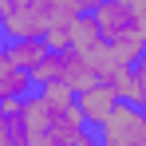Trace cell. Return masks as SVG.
Segmentation results:
<instances>
[{"mask_svg":"<svg viewBox=\"0 0 146 146\" xmlns=\"http://www.w3.org/2000/svg\"><path fill=\"white\" fill-rule=\"evenodd\" d=\"M122 4H146V0H122Z\"/></svg>","mask_w":146,"mask_h":146,"instance_id":"cell-10","label":"cell"},{"mask_svg":"<svg viewBox=\"0 0 146 146\" xmlns=\"http://www.w3.org/2000/svg\"><path fill=\"white\" fill-rule=\"evenodd\" d=\"M91 16H95V24H99L103 44L115 51L122 63L134 67L146 55V36L138 32V20H134V8L130 4H122V0H99L95 8H91Z\"/></svg>","mask_w":146,"mask_h":146,"instance_id":"cell-2","label":"cell"},{"mask_svg":"<svg viewBox=\"0 0 146 146\" xmlns=\"http://www.w3.org/2000/svg\"><path fill=\"white\" fill-rule=\"evenodd\" d=\"M83 4H87V8H95V4H99V0H83Z\"/></svg>","mask_w":146,"mask_h":146,"instance_id":"cell-11","label":"cell"},{"mask_svg":"<svg viewBox=\"0 0 146 146\" xmlns=\"http://www.w3.org/2000/svg\"><path fill=\"white\" fill-rule=\"evenodd\" d=\"M99 44H103V36H99V24H95V16H91V8H87V12H79V20L71 24V48L91 51Z\"/></svg>","mask_w":146,"mask_h":146,"instance_id":"cell-8","label":"cell"},{"mask_svg":"<svg viewBox=\"0 0 146 146\" xmlns=\"http://www.w3.org/2000/svg\"><path fill=\"white\" fill-rule=\"evenodd\" d=\"M119 99H122V95H119V87H115V83H107V79H91L83 91H75L79 115L87 119V126H99V122L115 111V103H119Z\"/></svg>","mask_w":146,"mask_h":146,"instance_id":"cell-5","label":"cell"},{"mask_svg":"<svg viewBox=\"0 0 146 146\" xmlns=\"http://www.w3.org/2000/svg\"><path fill=\"white\" fill-rule=\"evenodd\" d=\"M24 122L32 130V146H95V126L79 115L75 91L63 83H40L24 95Z\"/></svg>","mask_w":146,"mask_h":146,"instance_id":"cell-1","label":"cell"},{"mask_svg":"<svg viewBox=\"0 0 146 146\" xmlns=\"http://www.w3.org/2000/svg\"><path fill=\"white\" fill-rule=\"evenodd\" d=\"M32 91H36L32 67H24L20 59H12V51L4 48V40H0V95L4 99H24Z\"/></svg>","mask_w":146,"mask_h":146,"instance_id":"cell-6","label":"cell"},{"mask_svg":"<svg viewBox=\"0 0 146 146\" xmlns=\"http://www.w3.org/2000/svg\"><path fill=\"white\" fill-rule=\"evenodd\" d=\"M103 146H146V107L134 99H119L115 111L95 126Z\"/></svg>","mask_w":146,"mask_h":146,"instance_id":"cell-3","label":"cell"},{"mask_svg":"<svg viewBox=\"0 0 146 146\" xmlns=\"http://www.w3.org/2000/svg\"><path fill=\"white\" fill-rule=\"evenodd\" d=\"M0 107H4V95H0Z\"/></svg>","mask_w":146,"mask_h":146,"instance_id":"cell-12","label":"cell"},{"mask_svg":"<svg viewBox=\"0 0 146 146\" xmlns=\"http://www.w3.org/2000/svg\"><path fill=\"white\" fill-rule=\"evenodd\" d=\"M4 48L12 51V59H20L24 67H36V63L51 51V44L44 36H20V40H4Z\"/></svg>","mask_w":146,"mask_h":146,"instance_id":"cell-7","label":"cell"},{"mask_svg":"<svg viewBox=\"0 0 146 146\" xmlns=\"http://www.w3.org/2000/svg\"><path fill=\"white\" fill-rule=\"evenodd\" d=\"M130 71H134V95H130V99L146 107V55L138 59V63H134V67H130Z\"/></svg>","mask_w":146,"mask_h":146,"instance_id":"cell-9","label":"cell"},{"mask_svg":"<svg viewBox=\"0 0 146 146\" xmlns=\"http://www.w3.org/2000/svg\"><path fill=\"white\" fill-rule=\"evenodd\" d=\"M51 0H0V40L48 36Z\"/></svg>","mask_w":146,"mask_h":146,"instance_id":"cell-4","label":"cell"}]
</instances>
